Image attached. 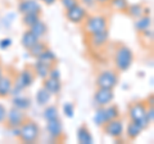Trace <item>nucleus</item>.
<instances>
[{"mask_svg": "<svg viewBox=\"0 0 154 144\" xmlns=\"http://www.w3.org/2000/svg\"><path fill=\"white\" fill-rule=\"evenodd\" d=\"M114 67L118 72H126L131 68V66L135 61L134 52L131 50V48H128L125 44H119L116 48L114 52Z\"/></svg>", "mask_w": 154, "mask_h": 144, "instance_id": "1", "label": "nucleus"}, {"mask_svg": "<svg viewBox=\"0 0 154 144\" xmlns=\"http://www.w3.org/2000/svg\"><path fill=\"white\" fill-rule=\"evenodd\" d=\"M35 72L32 70V66H27L25 67L21 72H18L14 77V83H13V89L11 95H18L21 94L25 89H28L30 86L33 84L35 81Z\"/></svg>", "mask_w": 154, "mask_h": 144, "instance_id": "2", "label": "nucleus"}, {"mask_svg": "<svg viewBox=\"0 0 154 144\" xmlns=\"http://www.w3.org/2000/svg\"><path fill=\"white\" fill-rule=\"evenodd\" d=\"M19 140L22 143H26V144H32V143H36L40 138V126L38 124L35 122L33 120L27 118L25 122H23L21 126H19Z\"/></svg>", "mask_w": 154, "mask_h": 144, "instance_id": "3", "label": "nucleus"}, {"mask_svg": "<svg viewBox=\"0 0 154 144\" xmlns=\"http://www.w3.org/2000/svg\"><path fill=\"white\" fill-rule=\"evenodd\" d=\"M105 30H108V20L104 16L100 14L88 16V18L84 21V32L89 36Z\"/></svg>", "mask_w": 154, "mask_h": 144, "instance_id": "4", "label": "nucleus"}, {"mask_svg": "<svg viewBox=\"0 0 154 144\" xmlns=\"http://www.w3.org/2000/svg\"><path fill=\"white\" fill-rule=\"evenodd\" d=\"M118 74L113 70H104L96 76L95 85L96 88H107V89H114L118 84Z\"/></svg>", "mask_w": 154, "mask_h": 144, "instance_id": "5", "label": "nucleus"}, {"mask_svg": "<svg viewBox=\"0 0 154 144\" xmlns=\"http://www.w3.org/2000/svg\"><path fill=\"white\" fill-rule=\"evenodd\" d=\"M102 129H103V133L107 136L113 138V139H118L123 135L125 125H123L122 120L119 117H117V118L110 120V121H108L107 124H104L102 126Z\"/></svg>", "mask_w": 154, "mask_h": 144, "instance_id": "6", "label": "nucleus"}, {"mask_svg": "<svg viewBox=\"0 0 154 144\" xmlns=\"http://www.w3.org/2000/svg\"><path fill=\"white\" fill-rule=\"evenodd\" d=\"M88 11L82 4H77V5L72 7L66 11V18L71 23L75 25H82L84 21L88 18Z\"/></svg>", "mask_w": 154, "mask_h": 144, "instance_id": "7", "label": "nucleus"}, {"mask_svg": "<svg viewBox=\"0 0 154 144\" xmlns=\"http://www.w3.org/2000/svg\"><path fill=\"white\" fill-rule=\"evenodd\" d=\"M27 120V116H26V112L25 111H21L16 107H12L11 109H8L7 112V117H5V125L7 127L12 129V127H18L25 122Z\"/></svg>", "mask_w": 154, "mask_h": 144, "instance_id": "8", "label": "nucleus"}, {"mask_svg": "<svg viewBox=\"0 0 154 144\" xmlns=\"http://www.w3.org/2000/svg\"><path fill=\"white\" fill-rule=\"evenodd\" d=\"M46 131L49 134L51 139L57 142L64 140V129H63V122L60 121L59 117L53 118L46 121Z\"/></svg>", "mask_w": 154, "mask_h": 144, "instance_id": "9", "label": "nucleus"}, {"mask_svg": "<svg viewBox=\"0 0 154 144\" xmlns=\"http://www.w3.org/2000/svg\"><path fill=\"white\" fill-rule=\"evenodd\" d=\"M114 99V92L113 89L107 88H96V92L94 93V103L98 107H104L113 102Z\"/></svg>", "mask_w": 154, "mask_h": 144, "instance_id": "10", "label": "nucleus"}, {"mask_svg": "<svg viewBox=\"0 0 154 144\" xmlns=\"http://www.w3.org/2000/svg\"><path fill=\"white\" fill-rule=\"evenodd\" d=\"M148 105L145 100H139V102H134L128 105V117L131 121H137L141 120L145 116Z\"/></svg>", "mask_w": 154, "mask_h": 144, "instance_id": "11", "label": "nucleus"}, {"mask_svg": "<svg viewBox=\"0 0 154 144\" xmlns=\"http://www.w3.org/2000/svg\"><path fill=\"white\" fill-rule=\"evenodd\" d=\"M17 9L21 14L41 13V4L38 3V0H19Z\"/></svg>", "mask_w": 154, "mask_h": 144, "instance_id": "12", "label": "nucleus"}, {"mask_svg": "<svg viewBox=\"0 0 154 144\" xmlns=\"http://www.w3.org/2000/svg\"><path fill=\"white\" fill-rule=\"evenodd\" d=\"M13 83L14 77L11 74H3V76L0 77V99L8 98L12 93L13 89Z\"/></svg>", "mask_w": 154, "mask_h": 144, "instance_id": "13", "label": "nucleus"}, {"mask_svg": "<svg viewBox=\"0 0 154 144\" xmlns=\"http://www.w3.org/2000/svg\"><path fill=\"white\" fill-rule=\"evenodd\" d=\"M90 44L93 45L96 49H100L108 44L109 41V31L105 30L102 32H98V33H94V35H90Z\"/></svg>", "mask_w": 154, "mask_h": 144, "instance_id": "14", "label": "nucleus"}, {"mask_svg": "<svg viewBox=\"0 0 154 144\" xmlns=\"http://www.w3.org/2000/svg\"><path fill=\"white\" fill-rule=\"evenodd\" d=\"M76 136H77V142L80 144H93L94 143V138L91 135L90 129L86 124H82L79 126Z\"/></svg>", "mask_w": 154, "mask_h": 144, "instance_id": "15", "label": "nucleus"}, {"mask_svg": "<svg viewBox=\"0 0 154 144\" xmlns=\"http://www.w3.org/2000/svg\"><path fill=\"white\" fill-rule=\"evenodd\" d=\"M42 86H44L51 95H59L62 89H63V85H62L60 80L51 79V77H46L42 80Z\"/></svg>", "mask_w": 154, "mask_h": 144, "instance_id": "16", "label": "nucleus"}, {"mask_svg": "<svg viewBox=\"0 0 154 144\" xmlns=\"http://www.w3.org/2000/svg\"><path fill=\"white\" fill-rule=\"evenodd\" d=\"M152 25H153V20H152V16L150 14H143L141 17H139L135 20L134 22V27L139 33H141L144 31L149 30L152 28Z\"/></svg>", "mask_w": 154, "mask_h": 144, "instance_id": "17", "label": "nucleus"}, {"mask_svg": "<svg viewBox=\"0 0 154 144\" xmlns=\"http://www.w3.org/2000/svg\"><path fill=\"white\" fill-rule=\"evenodd\" d=\"M12 104H13V107H16L18 109H21V111H28V109L31 108V99L28 98V97H25V95H21V94H18V95H14V98L12 100Z\"/></svg>", "mask_w": 154, "mask_h": 144, "instance_id": "18", "label": "nucleus"}, {"mask_svg": "<svg viewBox=\"0 0 154 144\" xmlns=\"http://www.w3.org/2000/svg\"><path fill=\"white\" fill-rule=\"evenodd\" d=\"M51 67L53 66H49V64H46V63H42V62H40V61H36V63L32 66V70H33L35 75L37 76L38 79L44 80V79H46L48 76H49V71H50Z\"/></svg>", "mask_w": 154, "mask_h": 144, "instance_id": "19", "label": "nucleus"}, {"mask_svg": "<svg viewBox=\"0 0 154 144\" xmlns=\"http://www.w3.org/2000/svg\"><path fill=\"white\" fill-rule=\"evenodd\" d=\"M38 40H40V39H38L36 35H33V33H32L30 30H26L25 32L22 33L21 44H22V46L25 48L26 50H28V49H31V48L35 45Z\"/></svg>", "mask_w": 154, "mask_h": 144, "instance_id": "20", "label": "nucleus"}, {"mask_svg": "<svg viewBox=\"0 0 154 144\" xmlns=\"http://www.w3.org/2000/svg\"><path fill=\"white\" fill-rule=\"evenodd\" d=\"M51 97L53 95L48 92L44 86H41V88L37 90V93H36V102H37V104L40 105V107H45V105H48L50 103Z\"/></svg>", "mask_w": 154, "mask_h": 144, "instance_id": "21", "label": "nucleus"}, {"mask_svg": "<svg viewBox=\"0 0 154 144\" xmlns=\"http://www.w3.org/2000/svg\"><path fill=\"white\" fill-rule=\"evenodd\" d=\"M141 131H143V129L137 124H135L134 121H130L126 127V136L128 140H135V139H137L140 136Z\"/></svg>", "mask_w": 154, "mask_h": 144, "instance_id": "22", "label": "nucleus"}, {"mask_svg": "<svg viewBox=\"0 0 154 144\" xmlns=\"http://www.w3.org/2000/svg\"><path fill=\"white\" fill-rule=\"evenodd\" d=\"M126 14L130 16L134 20L141 17L144 14V5L140 3H135V4H128V7L126 9Z\"/></svg>", "mask_w": 154, "mask_h": 144, "instance_id": "23", "label": "nucleus"}, {"mask_svg": "<svg viewBox=\"0 0 154 144\" xmlns=\"http://www.w3.org/2000/svg\"><path fill=\"white\" fill-rule=\"evenodd\" d=\"M37 61H40V62H42V63H46V64H49V66H55V63H57V55H55V53L53 52L51 49H48L42 53V54H40L36 58Z\"/></svg>", "mask_w": 154, "mask_h": 144, "instance_id": "24", "label": "nucleus"}, {"mask_svg": "<svg viewBox=\"0 0 154 144\" xmlns=\"http://www.w3.org/2000/svg\"><path fill=\"white\" fill-rule=\"evenodd\" d=\"M33 35H36L38 39H41V37H44L46 35V32H48V26H46V23L44 21H37L35 25H32L30 28H28Z\"/></svg>", "mask_w": 154, "mask_h": 144, "instance_id": "25", "label": "nucleus"}, {"mask_svg": "<svg viewBox=\"0 0 154 144\" xmlns=\"http://www.w3.org/2000/svg\"><path fill=\"white\" fill-rule=\"evenodd\" d=\"M41 20V13H26L22 14V23L27 28H30L32 25H35L37 21Z\"/></svg>", "mask_w": 154, "mask_h": 144, "instance_id": "26", "label": "nucleus"}, {"mask_svg": "<svg viewBox=\"0 0 154 144\" xmlns=\"http://www.w3.org/2000/svg\"><path fill=\"white\" fill-rule=\"evenodd\" d=\"M42 117H44L46 121L59 117V111H58V107H57V105H54V104H50V105L48 104V105H45L44 112H42Z\"/></svg>", "mask_w": 154, "mask_h": 144, "instance_id": "27", "label": "nucleus"}, {"mask_svg": "<svg viewBox=\"0 0 154 144\" xmlns=\"http://www.w3.org/2000/svg\"><path fill=\"white\" fill-rule=\"evenodd\" d=\"M48 44L46 42H44V41H41V40H38L35 45H33L31 49H28V52H30V54L33 57V58H37L40 54H42L46 49H48Z\"/></svg>", "mask_w": 154, "mask_h": 144, "instance_id": "28", "label": "nucleus"}, {"mask_svg": "<svg viewBox=\"0 0 154 144\" xmlns=\"http://www.w3.org/2000/svg\"><path fill=\"white\" fill-rule=\"evenodd\" d=\"M109 5L119 13H126V9L128 7V0H110Z\"/></svg>", "mask_w": 154, "mask_h": 144, "instance_id": "29", "label": "nucleus"}, {"mask_svg": "<svg viewBox=\"0 0 154 144\" xmlns=\"http://www.w3.org/2000/svg\"><path fill=\"white\" fill-rule=\"evenodd\" d=\"M63 113L67 118H72L75 116V104L71 102H67L63 104Z\"/></svg>", "mask_w": 154, "mask_h": 144, "instance_id": "30", "label": "nucleus"}, {"mask_svg": "<svg viewBox=\"0 0 154 144\" xmlns=\"http://www.w3.org/2000/svg\"><path fill=\"white\" fill-rule=\"evenodd\" d=\"M59 3L62 4V7H63L66 11L67 9H69V8H72V7L77 5V4H80L79 0H59Z\"/></svg>", "mask_w": 154, "mask_h": 144, "instance_id": "31", "label": "nucleus"}, {"mask_svg": "<svg viewBox=\"0 0 154 144\" xmlns=\"http://www.w3.org/2000/svg\"><path fill=\"white\" fill-rule=\"evenodd\" d=\"M145 120L149 125H152L154 121V107H148L146 108V112H145Z\"/></svg>", "mask_w": 154, "mask_h": 144, "instance_id": "32", "label": "nucleus"}, {"mask_svg": "<svg viewBox=\"0 0 154 144\" xmlns=\"http://www.w3.org/2000/svg\"><path fill=\"white\" fill-rule=\"evenodd\" d=\"M12 44H13V41H12L11 37H4V39L0 40V49L7 50V49H9V48L12 46Z\"/></svg>", "mask_w": 154, "mask_h": 144, "instance_id": "33", "label": "nucleus"}, {"mask_svg": "<svg viewBox=\"0 0 154 144\" xmlns=\"http://www.w3.org/2000/svg\"><path fill=\"white\" fill-rule=\"evenodd\" d=\"M48 77L60 80V71H59V68H58L57 66H53L50 68V71H49V76H48Z\"/></svg>", "mask_w": 154, "mask_h": 144, "instance_id": "34", "label": "nucleus"}, {"mask_svg": "<svg viewBox=\"0 0 154 144\" xmlns=\"http://www.w3.org/2000/svg\"><path fill=\"white\" fill-rule=\"evenodd\" d=\"M7 112H8V109L5 108V105L0 103V124H4V121H5Z\"/></svg>", "mask_w": 154, "mask_h": 144, "instance_id": "35", "label": "nucleus"}, {"mask_svg": "<svg viewBox=\"0 0 154 144\" xmlns=\"http://www.w3.org/2000/svg\"><path fill=\"white\" fill-rule=\"evenodd\" d=\"M80 4H82L85 8H93L95 5V0H79Z\"/></svg>", "mask_w": 154, "mask_h": 144, "instance_id": "36", "label": "nucleus"}, {"mask_svg": "<svg viewBox=\"0 0 154 144\" xmlns=\"http://www.w3.org/2000/svg\"><path fill=\"white\" fill-rule=\"evenodd\" d=\"M154 95L153 94H150V97H148V99L145 100V103H146V105L148 107H154Z\"/></svg>", "mask_w": 154, "mask_h": 144, "instance_id": "37", "label": "nucleus"}, {"mask_svg": "<svg viewBox=\"0 0 154 144\" xmlns=\"http://www.w3.org/2000/svg\"><path fill=\"white\" fill-rule=\"evenodd\" d=\"M11 130H12L13 136H16L17 139H19V134H21V131H19V126L18 127H12Z\"/></svg>", "mask_w": 154, "mask_h": 144, "instance_id": "38", "label": "nucleus"}, {"mask_svg": "<svg viewBox=\"0 0 154 144\" xmlns=\"http://www.w3.org/2000/svg\"><path fill=\"white\" fill-rule=\"evenodd\" d=\"M109 2L110 0H95V3L99 5H109Z\"/></svg>", "mask_w": 154, "mask_h": 144, "instance_id": "39", "label": "nucleus"}, {"mask_svg": "<svg viewBox=\"0 0 154 144\" xmlns=\"http://www.w3.org/2000/svg\"><path fill=\"white\" fill-rule=\"evenodd\" d=\"M41 2L44 3L45 5H48V7H49V5H53V4H55V3L58 2V0H41Z\"/></svg>", "mask_w": 154, "mask_h": 144, "instance_id": "40", "label": "nucleus"}, {"mask_svg": "<svg viewBox=\"0 0 154 144\" xmlns=\"http://www.w3.org/2000/svg\"><path fill=\"white\" fill-rule=\"evenodd\" d=\"M3 74H4V68H3V64L0 66V77L3 76Z\"/></svg>", "mask_w": 154, "mask_h": 144, "instance_id": "41", "label": "nucleus"}, {"mask_svg": "<svg viewBox=\"0 0 154 144\" xmlns=\"http://www.w3.org/2000/svg\"><path fill=\"white\" fill-rule=\"evenodd\" d=\"M0 66H2V61H0Z\"/></svg>", "mask_w": 154, "mask_h": 144, "instance_id": "42", "label": "nucleus"}, {"mask_svg": "<svg viewBox=\"0 0 154 144\" xmlns=\"http://www.w3.org/2000/svg\"><path fill=\"white\" fill-rule=\"evenodd\" d=\"M38 2H41V0H38Z\"/></svg>", "mask_w": 154, "mask_h": 144, "instance_id": "43", "label": "nucleus"}]
</instances>
